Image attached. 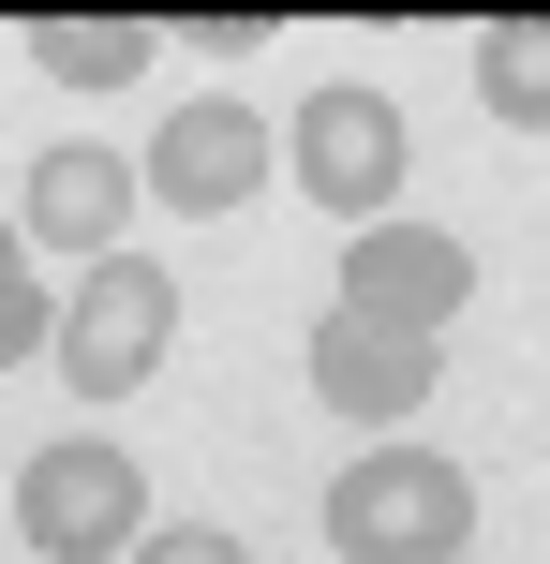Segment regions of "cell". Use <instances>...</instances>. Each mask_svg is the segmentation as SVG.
<instances>
[{
  "label": "cell",
  "instance_id": "cell-1",
  "mask_svg": "<svg viewBox=\"0 0 550 564\" xmlns=\"http://www.w3.org/2000/svg\"><path fill=\"white\" fill-rule=\"evenodd\" d=\"M327 550L343 564H462L476 550V476L432 446H373L327 490Z\"/></svg>",
  "mask_w": 550,
  "mask_h": 564
},
{
  "label": "cell",
  "instance_id": "cell-2",
  "mask_svg": "<svg viewBox=\"0 0 550 564\" xmlns=\"http://www.w3.org/2000/svg\"><path fill=\"white\" fill-rule=\"evenodd\" d=\"M164 341H179V268L164 253H105V268H75L45 357H60L75 401H134L149 371H164Z\"/></svg>",
  "mask_w": 550,
  "mask_h": 564
},
{
  "label": "cell",
  "instance_id": "cell-3",
  "mask_svg": "<svg viewBox=\"0 0 550 564\" xmlns=\"http://www.w3.org/2000/svg\"><path fill=\"white\" fill-rule=\"evenodd\" d=\"M15 535H30V564H119L149 535V476L105 446V431H60V446H30V476H15Z\"/></svg>",
  "mask_w": 550,
  "mask_h": 564
},
{
  "label": "cell",
  "instance_id": "cell-4",
  "mask_svg": "<svg viewBox=\"0 0 550 564\" xmlns=\"http://www.w3.org/2000/svg\"><path fill=\"white\" fill-rule=\"evenodd\" d=\"M283 164H298V194L357 238V224H402V164H417V149H402V105L343 75V89H313V105H298Z\"/></svg>",
  "mask_w": 550,
  "mask_h": 564
},
{
  "label": "cell",
  "instance_id": "cell-5",
  "mask_svg": "<svg viewBox=\"0 0 550 564\" xmlns=\"http://www.w3.org/2000/svg\"><path fill=\"white\" fill-rule=\"evenodd\" d=\"M268 164H283V149H268V119L208 89V105H179L164 134H149L134 194H149V208H194V224H224V208H254V194H268Z\"/></svg>",
  "mask_w": 550,
  "mask_h": 564
},
{
  "label": "cell",
  "instance_id": "cell-6",
  "mask_svg": "<svg viewBox=\"0 0 550 564\" xmlns=\"http://www.w3.org/2000/svg\"><path fill=\"white\" fill-rule=\"evenodd\" d=\"M462 297H476V253H462V238H432V224H357V253H343V312H357V327L446 341Z\"/></svg>",
  "mask_w": 550,
  "mask_h": 564
},
{
  "label": "cell",
  "instance_id": "cell-7",
  "mask_svg": "<svg viewBox=\"0 0 550 564\" xmlns=\"http://www.w3.org/2000/svg\"><path fill=\"white\" fill-rule=\"evenodd\" d=\"M432 387H446V357H432V341H402V327H357L343 297L313 312V401H327V416H357V431H402Z\"/></svg>",
  "mask_w": 550,
  "mask_h": 564
},
{
  "label": "cell",
  "instance_id": "cell-8",
  "mask_svg": "<svg viewBox=\"0 0 550 564\" xmlns=\"http://www.w3.org/2000/svg\"><path fill=\"white\" fill-rule=\"evenodd\" d=\"M119 224H134V164H119V149H45L30 194H15V238L30 253H75V268H105Z\"/></svg>",
  "mask_w": 550,
  "mask_h": 564
},
{
  "label": "cell",
  "instance_id": "cell-9",
  "mask_svg": "<svg viewBox=\"0 0 550 564\" xmlns=\"http://www.w3.org/2000/svg\"><path fill=\"white\" fill-rule=\"evenodd\" d=\"M149 45H164L149 15H45V30H30V75H60V89H134Z\"/></svg>",
  "mask_w": 550,
  "mask_h": 564
},
{
  "label": "cell",
  "instance_id": "cell-10",
  "mask_svg": "<svg viewBox=\"0 0 550 564\" xmlns=\"http://www.w3.org/2000/svg\"><path fill=\"white\" fill-rule=\"evenodd\" d=\"M476 105L506 134H550V15H492L476 30Z\"/></svg>",
  "mask_w": 550,
  "mask_h": 564
},
{
  "label": "cell",
  "instance_id": "cell-11",
  "mask_svg": "<svg viewBox=\"0 0 550 564\" xmlns=\"http://www.w3.org/2000/svg\"><path fill=\"white\" fill-rule=\"evenodd\" d=\"M45 341H60V297H45V282H0V371H15V357H45Z\"/></svg>",
  "mask_w": 550,
  "mask_h": 564
},
{
  "label": "cell",
  "instance_id": "cell-12",
  "mask_svg": "<svg viewBox=\"0 0 550 564\" xmlns=\"http://www.w3.org/2000/svg\"><path fill=\"white\" fill-rule=\"evenodd\" d=\"M134 564H254V550H238L224 520H149V535H134Z\"/></svg>",
  "mask_w": 550,
  "mask_h": 564
},
{
  "label": "cell",
  "instance_id": "cell-13",
  "mask_svg": "<svg viewBox=\"0 0 550 564\" xmlns=\"http://www.w3.org/2000/svg\"><path fill=\"white\" fill-rule=\"evenodd\" d=\"M15 268H30V238H0V282H15Z\"/></svg>",
  "mask_w": 550,
  "mask_h": 564
}]
</instances>
